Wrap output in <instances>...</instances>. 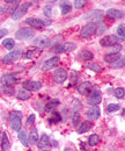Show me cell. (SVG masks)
<instances>
[{
	"label": "cell",
	"mask_w": 125,
	"mask_h": 151,
	"mask_svg": "<svg viewBox=\"0 0 125 151\" xmlns=\"http://www.w3.org/2000/svg\"><path fill=\"white\" fill-rule=\"evenodd\" d=\"M86 5H87V1H86V0H75V1H74V7H75L76 9H80V8L85 7Z\"/></svg>",
	"instance_id": "cell-39"
},
{
	"label": "cell",
	"mask_w": 125,
	"mask_h": 151,
	"mask_svg": "<svg viewBox=\"0 0 125 151\" xmlns=\"http://www.w3.org/2000/svg\"><path fill=\"white\" fill-rule=\"evenodd\" d=\"M111 48H112V51H111L110 54H118V52L123 49V47H122L121 44H115V45H112Z\"/></svg>",
	"instance_id": "cell-41"
},
{
	"label": "cell",
	"mask_w": 125,
	"mask_h": 151,
	"mask_svg": "<svg viewBox=\"0 0 125 151\" xmlns=\"http://www.w3.org/2000/svg\"><path fill=\"white\" fill-rule=\"evenodd\" d=\"M23 88L29 91V92L39 91L42 88V83L41 81H34V80H27V81H23Z\"/></svg>",
	"instance_id": "cell-9"
},
{
	"label": "cell",
	"mask_w": 125,
	"mask_h": 151,
	"mask_svg": "<svg viewBox=\"0 0 125 151\" xmlns=\"http://www.w3.org/2000/svg\"><path fill=\"white\" fill-rule=\"evenodd\" d=\"M100 94H101L100 91H93L89 94V98H88V100H87V104L90 105V106H95V105L100 104L101 100H102V98H101Z\"/></svg>",
	"instance_id": "cell-13"
},
{
	"label": "cell",
	"mask_w": 125,
	"mask_h": 151,
	"mask_svg": "<svg viewBox=\"0 0 125 151\" xmlns=\"http://www.w3.org/2000/svg\"><path fill=\"white\" fill-rule=\"evenodd\" d=\"M7 33H8V30L7 29H0V38L2 37V36H5V35H7Z\"/></svg>",
	"instance_id": "cell-46"
},
{
	"label": "cell",
	"mask_w": 125,
	"mask_h": 151,
	"mask_svg": "<svg viewBox=\"0 0 125 151\" xmlns=\"http://www.w3.org/2000/svg\"><path fill=\"white\" fill-rule=\"evenodd\" d=\"M99 142H100V137H99V135H96V134L90 135L89 138H88V144H89V147H95V145H97Z\"/></svg>",
	"instance_id": "cell-28"
},
{
	"label": "cell",
	"mask_w": 125,
	"mask_h": 151,
	"mask_svg": "<svg viewBox=\"0 0 125 151\" xmlns=\"http://www.w3.org/2000/svg\"><path fill=\"white\" fill-rule=\"evenodd\" d=\"M1 149H2V151H9V149H11V143L8 141L7 134L5 132H2V134H1Z\"/></svg>",
	"instance_id": "cell-19"
},
{
	"label": "cell",
	"mask_w": 125,
	"mask_h": 151,
	"mask_svg": "<svg viewBox=\"0 0 125 151\" xmlns=\"http://www.w3.org/2000/svg\"><path fill=\"white\" fill-rule=\"evenodd\" d=\"M80 58L81 59H84V60H91L93 58H94V55L88 51V50H84V51H81V54H80Z\"/></svg>",
	"instance_id": "cell-30"
},
{
	"label": "cell",
	"mask_w": 125,
	"mask_h": 151,
	"mask_svg": "<svg viewBox=\"0 0 125 151\" xmlns=\"http://www.w3.org/2000/svg\"><path fill=\"white\" fill-rule=\"evenodd\" d=\"M63 4L60 5V8H61V13L64 14V15H66V14H69V13H71L72 11V7L70 4H66L65 1H61Z\"/></svg>",
	"instance_id": "cell-29"
},
{
	"label": "cell",
	"mask_w": 125,
	"mask_h": 151,
	"mask_svg": "<svg viewBox=\"0 0 125 151\" xmlns=\"http://www.w3.org/2000/svg\"><path fill=\"white\" fill-rule=\"evenodd\" d=\"M43 151H49V150H43Z\"/></svg>",
	"instance_id": "cell-51"
},
{
	"label": "cell",
	"mask_w": 125,
	"mask_h": 151,
	"mask_svg": "<svg viewBox=\"0 0 125 151\" xmlns=\"http://www.w3.org/2000/svg\"><path fill=\"white\" fill-rule=\"evenodd\" d=\"M59 105V100L58 99H51L46 105H45V111L49 112V113H54L56 111V108L58 107Z\"/></svg>",
	"instance_id": "cell-18"
},
{
	"label": "cell",
	"mask_w": 125,
	"mask_h": 151,
	"mask_svg": "<svg viewBox=\"0 0 125 151\" xmlns=\"http://www.w3.org/2000/svg\"><path fill=\"white\" fill-rule=\"evenodd\" d=\"M34 122H35V115H34V114H31V115L28 117V120H27L26 124H27V126H31Z\"/></svg>",
	"instance_id": "cell-45"
},
{
	"label": "cell",
	"mask_w": 125,
	"mask_h": 151,
	"mask_svg": "<svg viewBox=\"0 0 125 151\" xmlns=\"http://www.w3.org/2000/svg\"><path fill=\"white\" fill-rule=\"evenodd\" d=\"M5 2H7V4H18L20 1L19 0H5Z\"/></svg>",
	"instance_id": "cell-47"
},
{
	"label": "cell",
	"mask_w": 125,
	"mask_h": 151,
	"mask_svg": "<svg viewBox=\"0 0 125 151\" xmlns=\"http://www.w3.org/2000/svg\"><path fill=\"white\" fill-rule=\"evenodd\" d=\"M0 91H2L6 95H13L14 94V88L12 86H2L0 88Z\"/></svg>",
	"instance_id": "cell-35"
},
{
	"label": "cell",
	"mask_w": 125,
	"mask_h": 151,
	"mask_svg": "<svg viewBox=\"0 0 125 151\" xmlns=\"http://www.w3.org/2000/svg\"><path fill=\"white\" fill-rule=\"evenodd\" d=\"M107 17L111 18V19H122V18H124V12H122L119 9L111 8V9L107 11Z\"/></svg>",
	"instance_id": "cell-17"
},
{
	"label": "cell",
	"mask_w": 125,
	"mask_h": 151,
	"mask_svg": "<svg viewBox=\"0 0 125 151\" xmlns=\"http://www.w3.org/2000/svg\"><path fill=\"white\" fill-rule=\"evenodd\" d=\"M35 36V30L31 28H21L15 33V38L19 41H27Z\"/></svg>",
	"instance_id": "cell-2"
},
{
	"label": "cell",
	"mask_w": 125,
	"mask_h": 151,
	"mask_svg": "<svg viewBox=\"0 0 125 151\" xmlns=\"http://www.w3.org/2000/svg\"><path fill=\"white\" fill-rule=\"evenodd\" d=\"M96 28H97V26H96L95 22H89V23H87L86 26H84V27L81 28V30H80V36L82 38L90 37L91 35L95 34Z\"/></svg>",
	"instance_id": "cell-4"
},
{
	"label": "cell",
	"mask_w": 125,
	"mask_h": 151,
	"mask_svg": "<svg viewBox=\"0 0 125 151\" xmlns=\"http://www.w3.org/2000/svg\"><path fill=\"white\" fill-rule=\"evenodd\" d=\"M28 141H29L30 144H35L36 142H38V132H37V129H36V128H34V129L30 132Z\"/></svg>",
	"instance_id": "cell-25"
},
{
	"label": "cell",
	"mask_w": 125,
	"mask_h": 151,
	"mask_svg": "<svg viewBox=\"0 0 125 151\" xmlns=\"http://www.w3.org/2000/svg\"><path fill=\"white\" fill-rule=\"evenodd\" d=\"M86 115H87V117L89 120H97L100 117V108L97 106H91L87 111Z\"/></svg>",
	"instance_id": "cell-15"
},
{
	"label": "cell",
	"mask_w": 125,
	"mask_h": 151,
	"mask_svg": "<svg viewBox=\"0 0 125 151\" xmlns=\"http://www.w3.org/2000/svg\"><path fill=\"white\" fill-rule=\"evenodd\" d=\"M69 75L64 69H57L54 72V80L57 84H63Z\"/></svg>",
	"instance_id": "cell-10"
},
{
	"label": "cell",
	"mask_w": 125,
	"mask_h": 151,
	"mask_svg": "<svg viewBox=\"0 0 125 151\" xmlns=\"http://www.w3.org/2000/svg\"><path fill=\"white\" fill-rule=\"evenodd\" d=\"M72 123L74 127H78L80 124V113L79 112H74L72 116Z\"/></svg>",
	"instance_id": "cell-32"
},
{
	"label": "cell",
	"mask_w": 125,
	"mask_h": 151,
	"mask_svg": "<svg viewBox=\"0 0 125 151\" xmlns=\"http://www.w3.org/2000/svg\"><path fill=\"white\" fill-rule=\"evenodd\" d=\"M60 47H61V51H63V52H70V51H73L74 49H76V44L73 43V42L64 43V44H61Z\"/></svg>",
	"instance_id": "cell-23"
},
{
	"label": "cell",
	"mask_w": 125,
	"mask_h": 151,
	"mask_svg": "<svg viewBox=\"0 0 125 151\" xmlns=\"http://www.w3.org/2000/svg\"><path fill=\"white\" fill-rule=\"evenodd\" d=\"M88 68H89L90 70L95 71V72H102V70H103L97 63H90V64H88Z\"/></svg>",
	"instance_id": "cell-38"
},
{
	"label": "cell",
	"mask_w": 125,
	"mask_h": 151,
	"mask_svg": "<svg viewBox=\"0 0 125 151\" xmlns=\"http://www.w3.org/2000/svg\"><path fill=\"white\" fill-rule=\"evenodd\" d=\"M21 124H22V113L15 111L11 113V127L13 130L20 132L21 130Z\"/></svg>",
	"instance_id": "cell-1"
},
{
	"label": "cell",
	"mask_w": 125,
	"mask_h": 151,
	"mask_svg": "<svg viewBox=\"0 0 125 151\" xmlns=\"http://www.w3.org/2000/svg\"><path fill=\"white\" fill-rule=\"evenodd\" d=\"M34 44L39 48H46L50 45V38L46 36H39L34 41Z\"/></svg>",
	"instance_id": "cell-16"
},
{
	"label": "cell",
	"mask_w": 125,
	"mask_h": 151,
	"mask_svg": "<svg viewBox=\"0 0 125 151\" xmlns=\"http://www.w3.org/2000/svg\"><path fill=\"white\" fill-rule=\"evenodd\" d=\"M64 151H74V150H73L72 148H67V147H66V148H65V150H64Z\"/></svg>",
	"instance_id": "cell-49"
},
{
	"label": "cell",
	"mask_w": 125,
	"mask_h": 151,
	"mask_svg": "<svg viewBox=\"0 0 125 151\" xmlns=\"http://www.w3.org/2000/svg\"><path fill=\"white\" fill-rule=\"evenodd\" d=\"M6 7H2V6H0V14H2V13H5L6 12Z\"/></svg>",
	"instance_id": "cell-48"
},
{
	"label": "cell",
	"mask_w": 125,
	"mask_h": 151,
	"mask_svg": "<svg viewBox=\"0 0 125 151\" xmlns=\"http://www.w3.org/2000/svg\"><path fill=\"white\" fill-rule=\"evenodd\" d=\"M41 52H42V49H39V48H29V49H27V51L22 56L24 59H30V58L37 57Z\"/></svg>",
	"instance_id": "cell-14"
},
{
	"label": "cell",
	"mask_w": 125,
	"mask_h": 151,
	"mask_svg": "<svg viewBox=\"0 0 125 151\" xmlns=\"http://www.w3.org/2000/svg\"><path fill=\"white\" fill-rule=\"evenodd\" d=\"M121 108V106L118 104H109L107 106V112L108 113H112V112H116Z\"/></svg>",
	"instance_id": "cell-34"
},
{
	"label": "cell",
	"mask_w": 125,
	"mask_h": 151,
	"mask_svg": "<svg viewBox=\"0 0 125 151\" xmlns=\"http://www.w3.org/2000/svg\"><path fill=\"white\" fill-rule=\"evenodd\" d=\"M70 78H71V84H70V85H74V84H75V83H76V80H78V73H76V72H75V71H71V77H70Z\"/></svg>",
	"instance_id": "cell-42"
},
{
	"label": "cell",
	"mask_w": 125,
	"mask_h": 151,
	"mask_svg": "<svg viewBox=\"0 0 125 151\" xmlns=\"http://www.w3.org/2000/svg\"><path fill=\"white\" fill-rule=\"evenodd\" d=\"M52 115H54V117H51V119H49V120H48V122H49L50 124L58 123V122H60V121H61V117H60V114H59V113L54 112V113H52Z\"/></svg>",
	"instance_id": "cell-31"
},
{
	"label": "cell",
	"mask_w": 125,
	"mask_h": 151,
	"mask_svg": "<svg viewBox=\"0 0 125 151\" xmlns=\"http://www.w3.org/2000/svg\"><path fill=\"white\" fill-rule=\"evenodd\" d=\"M94 91V84L90 81H84L78 86V92L82 95H89Z\"/></svg>",
	"instance_id": "cell-8"
},
{
	"label": "cell",
	"mask_w": 125,
	"mask_h": 151,
	"mask_svg": "<svg viewBox=\"0 0 125 151\" xmlns=\"http://www.w3.org/2000/svg\"><path fill=\"white\" fill-rule=\"evenodd\" d=\"M93 127V123L90 121H84L82 123H80V127L78 128V132L79 134H84L90 130V128Z\"/></svg>",
	"instance_id": "cell-21"
},
{
	"label": "cell",
	"mask_w": 125,
	"mask_h": 151,
	"mask_svg": "<svg viewBox=\"0 0 125 151\" xmlns=\"http://www.w3.org/2000/svg\"><path fill=\"white\" fill-rule=\"evenodd\" d=\"M22 56L21 50H12L9 54H7L6 56L2 58V63L4 64H12L14 62H16Z\"/></svg>",
	"instance_id": "cell-5"
},
{
	"label": "cell",
	"mask_w": 125,
	"mask_h": 151,
	"mask_svg": "<svg viewBox=\"0 0 125 151\" xmlns=\"http://www.w3.org/2000/svg\"><path fill=\"white\" fill-rule=\"evenodd\" d=\"M19 139L21 141V143L24 145V147H28L29 145V141H28V137H27V134L23 130H20L19 132Z\"/></svg>",
	"instance_id": "cell-27"
},
{
	"label": "cell",
	"mask_w": 125,
	"mask_h": 151,
	"mask_svg": "<svg viewBox=\"0 0 125 151\" xmlns=\"http://www.w3.org/2000/svg\"><path fill=\"white\" fill-rule=\"evenodd\" d=\"M14 45H15V41L13 38H5L2 41V47H5L8 50H12L14 48Z\"/></svg>",
	"instance_id": "cell-26"
},
{
	"label": "cell",
	"mask_w": 125,
	"mask_h": 151,
	"mask_svg": "<svg viewBox=\"0 0 125 151\" xmlns=\"http://www.w3.org/2000/svg\"><path fill=\"white\" fill-rule=\"evenodd\" d=\"M117 34H118V36L122 38V40L125 38V24L124 23H122V24L118 26V28H117Z\"/></svg>",
	"instance_id": "cell-36"
},
{
	"label": "cell",
	"mask_w": 125,
	"mask_h": 151,
	"mask_svg": "<svg viewBox=\"0 0 125 151\" xmlns=\"http://www.w3.org/2000/svg\"><path fill=\"white\" fill-rule=\"evenodd\" d=\"M49 144H50V139H49L48 135H46V134H43V135L41 136V138H39V142L37 143L38 149H43V148L48 147Z\"/></svg>",
	"instance_id": "cell-20"
},
{
	"label": "cell",
	"mask_w": 125,
	"mask_h": 151,
	"mask_svg": "<svg viewBox=\"0 0 125 151\" xmlns=\"http://www.w3.org/2000/svg\"><path fill=\"white\" fill-rule=\"evenodd\" d=\"M121 58V55L119 54H108L104 56V62H107V63H110V64H112V63H115L117 59H119Z\"/></svg>",
	"instance_id": "cell-24"
},
{
	"label": "cell",
	"mask_w": 125,
	"mask_h": 151,
	"mask_svg": "<svg viewBox=\"0 0 125 151\" xmlns=\"http://www.w3.org/2000/svg\"><path fill=\"white\" fill-rule=\"evenodd\" d=\"M73 107H74L75 112H79V109H80L82 106H81V102H80L79 100H74V102H73Z\"/></svg>",
	"instance_id": "cell-44"
},
{
	"label": "cell",
	"mask_w": 125,
	"mask_h": 151,
	"mask_svg": "<svg viewBox=\"0 0 125 151\" xmlns=\"http://www.w3.org/2000/svg\"><path fill=\"white\" fill-rule=\"evenodd\" d=\"M107 29H108L107 26L101 24L99 28H96V30H97V32H95V34H96V35H101V34H103L104 32H107Z\"/></svg>",
	"instance_id": "cell-40"
},
{
	"label": "cell",
	"mask_w": 125,
	"mask_h": 151,
	"mask_svg": "<svg viewBox=\"0 0 125 151\" xmlns=\"http://www.w3.org/2000/svg\"><path fill=\"white\" fill-rule=\"evenodd\" d=\"M119 41H121L119 37L116 36V35H108V36H104V37H102L100 40V44L102 47L107 48V47H112V45L117 44Z\"/></svg>",
	"instance_id": "cell-7"
},
{
	"label": "cell",
	"mask_w": 125,
	"mask_h": 151,
	"mask_svg": "<svg viewBox=\"0 0 125 151\" xmlns=\"http://www.w3.org/2000/svg\"><path fill=\"white\" fill-rule=\"evenodd\" d=\"M19 83V78L16 75L13 73H6L1 77V84L4 86H13Z\"/></svg>",
	"instance_id": "cell-6"
},
{
	"label": "cell",
	"mask_w": 125,
	"mask_h": 151,
	"mask_svg": "<svg viewBox=\"0 0 125 151\" xmlns=\"http://www.w3.org/2000/svg\"><path fill=\"white\" fill-rule=\"evenodd\" d=\"M43 11H44V14H45L46 17H50V15H51V13H52V12H51V11H52V8H51L49 5H46V6L43 8Z\"/></svg>",
	"instance_id": "cell-43"
},
{
	"label": "cell",
	"mask_w": 125,
	"mask_h": 151,
	"mask_svg": "<svg viewBox=\"0 0 125 151\" xmlns=\"http://www.w3.org/2000/svg\"><path fill=\"white\" fill-rule=\"evenodd\" d=\"M59 62H60V59H59V57L58 56L51 57V58H49L48 60H45V62H44V64H43L42 69H43L44 71H49V70H51V69L56 68V66L59 64Z\"/></svg>",
	"instance_id": "cell-11"
},
{
	"label": "cell",
	"mask_w": 125,
	"mask_h": 151,
	"mask_svg": "<svg viewBox=\"0 0 125 151\" xmlns=\"http://www.w3.org/2000/svg\"><path fill=\"white\" fill-rule=\"evenodd\" d=\"M125 64V58L124 57H121L119 59H117L115 63H112V68L115 69H119V68H124Z\"/></svg>",
	"instance_id": "cell-33"
},
{
	"label": "cell",
	"mask_w": 125,
	"mask_h": 151,
	"mask_svg": "<svg viewBox=\"0 0 125 151\" xmlns=\"http://www.w3.org/2000/svg\"><path fill=\"white\" fill-rule=\"evenodd\" d=\"M31 7V2L28 1V2H23L19 6L18 8H15L14 13L12 14V19L13 20H19L21 19L23 15H26V13L28 12V9Z\"/></svg>",
	"instance_id": "cell-3"
},
{
	"label": "cell",
	"mask_w": 125,
	"mask_h": 151,
	"mask_svg": "<svg viewBox=\"0 0 125 151\" xmlns=\"http://www.w3.org/2000/svg\"><path fill=\"white\" fill-rule=\"evenodd\" d=\"M115 96L116 98H118V99H123L124 98V94H125V91L123 87H118V88H116L115 90Z\"/></svg>",
	"instance_id": "cell-37"
},
{
	"label": "cell",
	"mask_w": 125,
	"mask_h": 151,
	"mask_svg": "<svg viewBox=\"0 0 125 151\" xmlns=\"http://www.w3.org/2000/svg\"><path fill=\"white\" fill-rule=\"evenodd\" d=\"M52 142H54V147H57V145H58V144L56 143V141H52Z\"/></svg>",
	"instance_id": "cell-50"
},
{
	"label": "cell",
	"mask_w": 125,
	"mask_h": 151,
	"mask_svg": "<svg viewBox=\"0 0 125 151\" xmlns=\"http://www.w3.org/2000/svg\"><path fill=\"white\" fill-rule=\"evenodd\" d=\"M26 23L28 26H30L34 29H43L44 28V22L43 20L37 19V18H28L26 20Z\"/></svg>",
	"instance_id": "cell-12"
},
{
	"label": "cell",
	"mask_w": 125,
	"mask_h": 151,
	"mask_svg": "<svg viewBox=\"0 0 125 151\" xmlns=\"http://www.w3.org/2000/svg\"><path fill=\"white\" fill-rule=\"evenodd\" d=\"M16 96L20 100H28V99L31 98V92H29V91H27V90H24L22 87V88H20L18 91V95Z\"/></svg>",
	"instance_id": "cell-22"
}]
</instances>
